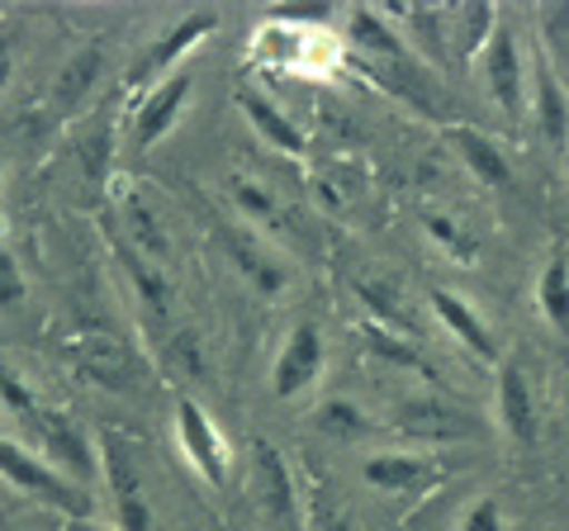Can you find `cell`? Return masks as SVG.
I'll return each mask as SVG.
<instances>
[{
	"mask_svg": "<svg viewBox=\"0 0 569 531\" xmlns=\"http://www.w3.org/2000/svg\"><path fill=\"white\" fill-rule=\"evenodd\" d=\"M186 100H190V77L186 72H171L167 81H157L152 91H142V100L133 104V152H148L157 148L162 138L176 129V119L186 114Z\"/></svg>",
	"mask_w": 569,
	"mask_h": 531,
	"instance_id": "9",
	"label": "cell"
},
{
	"mask_svg": "<svg viewBox=\"0 0 569 531\" xmlns=\"http://www.w3.org/2000/svg\"><path fill=\"white\" fill-rule=\"evenodd\" d=\"M100 72H104V48H100V43L77 48V52H71V58L58 67V81H52V110H58L62 119L77 114L81 104L96 96Z\"/></svg>",
	"mask_w": 569,
	"mask_h": 531,
	"instance_id": "15",
	"label": "cell"
},
{
	"mask_svg": "<svg viewBox=\"0 0 569 531\" xmlns=\"http://www.w3.org/2000/svg\"><path fill=\"white\" fill-rule=\"evenodd\" d=\"M62 531H110V527H100L96 518H67V527Z\"/></svg>",
	"mask_w": 569,
	"mask_h": 531,
	"instance_id": "33",
	"label": "cell"
},
{
	"mask_svg": "<svg viewBox=\"0 0 569 531\" xmlns=\"http://www.w3.org/2000/svg\"><path fill=\"white\" fill-rule=\"evenodd\" d=\"M238 110L247 114V123L266 138L271 148H280V152H305L309 148V138L295 129V119L280 110L276 100H266L261 91H238Z\"/></svg>",
	"mask_w": 569,
	"mask_h": 531,
	"instance_id": "17",
	"label": "cell"
},
{
	"mask_svg": "<svg viewBox=\"0 0 569 531\" xmlns=\"http://www.w3.org/2000/svg\"><path fill=\"white\" fill-rule=\"evenodd\" d=\"M479 72H485L489 96H493V104L508 119H522L527 114V62H522L518 33H512L503 20H498L493 39L485 43V52H479Z\"/></svg>",
	"mask_w": 569,
	"mask_h": 531,
	"instance_id": "6",
	"label": "cell"
},
{
	"mask_svg": "<svg viewBox=\"0 0 569 531\" xmlns=\"http://www.w3.org/2000/svg\"><path fill=\"white\" fill-rule=\"evenodd\" d=\"M460 531H503V512H498L493 499H475L460 518Z\"/></svg>",
	"mask_w": 569,
	"mask_h": 531,
	"instance_id": "31",
	"label": "cell"
},
{
	"mask_svg": "<svg viewBox=\"0 0 569 531\" xmlns=\"http://www.w3.org/2000/svg\"><path fill=\"white\" fill-rule=\"evenodd\" d=\"M537 29H541V58L550 62V72L569 86V0H546V6H537Z\"/></svg>",
	"mask_w": 569,
	"mask_h": 531,
	"instance_id": "21",
	"label": "cell"
},
{
	"mask_svg": "<svg viewBox=\"0 0 569 531\" xmlns=\"http://www.w3.org/2000/svg\"><path fill=\"white\" fill-rule=\"evenodd\" d=\"M0 171H6V162H0Z\"/></svg>",
	"mask_w": 569,
	"mask_h": 531,
	"instance_id": "34",
	"label": "cell"
},
{
	"mask_svg": "<svg viewBox=\"0 0 569 531\" xmlns=\"http://www.w3.org/2000/svg\"><path fill=\"white\" fill-rule=\"evenodd\" d=\"M361 480L380 493H422L441 480V470L413 451H376L361 465Z\"/></svg>",
	"mask_w": 569,
	"mask_h": 531,
	"instance_id": "13",
	"label": "cell"
},
{
	"mask_svg": "<svg viewBox=\"0 0 569 531\" xmlns=\"http://www.w3.org/2000/svg\"><path fill=\"white\" fill-rule=\"evenodd\" d=\"M351 43L366 52V58H380V62H395V58H408L403 39L395 33V24H389V14L380 10H351Z\"/></svg>",
	"mask_w": 569,
	"mask_h": 531,
	"instance_id": "20",
	"label": "cell"
},
{
	"mask_svg": "<svg viewBox=\"0 0 569 531\" xmlns=\"http://www.w3.org/2000/svg\"><path fill=\"white\" fill-rule=\"evenodd\" d=\"M24 428L33 432V441H39V455H43L58 474H67V480L81 484V489L96 484V474H100V451H96V441L86 437V428H81L77 418L39 409V413L24 422Z\"/></svg>",
	"mask_w": 569,
	"mask_h": 531,
	"instance_id": "3",
	"label": "cell"
},
{
	"mask_svg": "<svg viewBox=\"0 0 569 531\" xmlns=\"http://www.w3.org/2000/svg\"><path fill=\"white\" fill-rule=\"evenodd\" d=\"M527 114L537 119L541 138L556 152H569V86L550 72V62L537 52V62L527 67Z\"/></svg>",
	"mask_w": 569,
	"mask_h": 531,
	"instance_id": "10",
	"label": "cell"
},
{
	"mask_svg": "<svg viewBox=\"0 0 569 531\" xmlns=\"http://www.w3.org/2000/svg\"><path fill=\"white\" fill-rule=\"evenodd\" d=\"M493 413H498V428H503L512 441H522V447H531V441H537V394H531L527 370L498 365Z\"/></svg>",
	"mask_w": 569,
	"mask_h": 531,
	"instance_id": "12",
	"label": "cell"
},
{
	"mask_svg": "<svg viewBox=\"0 0 569 531\" xmlns=\"http://www.w3.org/2000/svg\"><path fill=\"white\" fill-rule=\"evenodd\" d=\"M447 143L456 148V157H460V162H466V167H470L485 186H493V190L512 186V167H508V157L498 152V143H493L489 133L470 129V123H451V129H447Z\"/></svg>",
	"mask_w": 569,
	"mask_h": 531,
	"instance_id": "16",
	"label": "cell"
},
{
	"mask_svg": "<svg viewBox=\"0 0 569 531\" xmlns=\"http://www.w3.org/2000/svg\"><path fill=\"white\" fill-rule=\"evenodd\" d=\"M14 77V43L0 39V91H6V81Z\"/></svg>",
	"mask_w": 569,
	"mask_h": 531,
	"instance_id": "32",
	"label": "cell"
},
{
	"mask_svg": "<svg viewBox=\"0 0 569 531\" xmlns=\"http://www.w3.org/2000/svg\"><path fill=\"white\" fill-rule=\"evenodd\" d=\"M399 418H403L408 432H418V437H427V441L470 437V418L460 413V409H451V403H441V399H413V403H403Z\"/></svg>",
	"mask_w": 569,
	"mask_h": 531,
	"instance_id": "18",
	"label": "cell"
},
{
	"mask_svg": "<svg viewBox=\"0 0 569 531\" xmlns=\"http://www.w3.org/2000/svg\"><path fill=\"white\" fill-rule=\"evenodd\" d=\"M427 233H432V242H441L451 257H475V242L460 233V223H451L447 214H427Z\"/></svg>",
	"mask_w": 569,
	"mask_h": 531,
	"instance_id": "29",
	"label": "cell"
},
{
	"mask_svg": "<svg viewBox=\"0 0 569 531\" xmlns=\"http://www.w3.org/2000/svg\"><path fill=\"white\" fill-rule=\"evenodd\" d=\"M252 493L261 499V508H266V518L271 522H280V527L299 522V499H295L290 465H284V455L261 437L252 441Z\"/></svg>",
	"mask_w": 569,
	"mask_h": 531,
	"instance_id": "11",
	"label": "cell"
},
{
	"mask_svg": "<svg viewBox=\"0 0 569 531\" xmlns=\"http://www.w3.org/2000/svg\"><path fill=\"white\" fill-rule=\"evenodd\" d=\"M123 228H129V238H133V252H142L148 261L162 266L171 257V238L162 233V214H157L138 190L123 200Z\"/></svg>",
	"mask_w": 569,
	"mask_h": 531,
	"instance_id": "19",
	"label": "cell"
},
{
	"mask_svg": "<svg viewBox=\"0 0 569 531\" xmlns=\"http://www.w3.org/2000/svg\"><path fill=\"white\" fill-rule=\"evenodd\" d=\"M67 361L81 380L104 384V389H133V380H138L133 351L123 338H114V332H77V338L67 342Z\"/></svg>",
	"mask_w": 569,
	"mask_h": 531,
	"instance_id": "7",
	"label": "cell"
},
{
	"mask_svg": "<svg viewBox=\"0 0 569 531\" xmlns=\"http://www.w3.org/2000/svg\"><path fill=\"white\" fill-rule=\"evenodd\" d=\"M318 428H323L328 437L356 441V437H366V432H370V422H366V413L356 409L351 399H328L323 409H318Z\"/></svg>",
	"mask_w": 569,
	"mask_h": 531,
	"instance_id": "26",
	"label": "cell"
},
{
	"mask_svg": "<svg viewBox=\"0 0 569 531\" xmlns=\"http://www.w3.org/2000/svg\"><path fill=\"white\" fill-rule=\"evenodd\" d=\"M228 247H233V257H238V266H242V275L252 280L261 294H280V290H284V266H280L276 257H266L252 238L228 233Z\"/></svg>",
	"mask_w": 569,
	"mask_h": 531,
	"instance_id": "24",
	"label": "cell"
},
{
	"mask_svg": "<svg viewBox=\"0 0 569 531\" xmlns=\"http://www.w3.org/2000/svg\"><path fill=\"white\" fill-rule=\"evenodd\" d=\"M119 261H123V271H129L133 290L142 294V304H152L157 313H167L171 299H176V290H171V280H167L162 266L148 261L142 252H133V247H123V242H119Z\"/></svg>",
	"mask_w": 569,
	"mask_h": 531,
	"instance_id": "23",
	"label": "cell"
},
{
	"mask_svg": "<svg viewBox=\"0 0 569 531\" xmlns=\"http://www.w3.org/2000/svg\"><path fill=\"white\" fill-rule=\"evenodd\" d=\"M0 480L10 489L29 493V499L48 503V508H62L67 518H91V493L81 484H71L67 474L52 470L39 451H29L24 441H14L6 432H0Z\"/></svg>",
	"mask_w": 569,
	"mask_h": 531,
	"instance_id": "1",
	"label": "cell"
},
{
	"mask_svg": "<svg viewBox=\"0 0 569 531\" xmlns=\"http://www.w3.org/2000/svg\"><path fill=\"white\" fill-rule=\"evenodd\" d=\"M233 200H238V209H242L247 219H261V223H266V219L276 214V200H271V194H266L257 181H238V186H233Z\"/></svg>",
	"mask_w": 569,
	"mask_h": 531,
	"instance_id": "30",
	"label": "cell"
},
{
	"mask_svg": "<svg viewBox=\"0 0 569 531\" xmlns=\"http://www.w3.org/2000/svg\"><path fill=\"white\" fill-rule=\"evenodd\" d=\"M361 338H366V351L370 357H380L389 365H403V370H427V361L413 351V342H403L399 332H389L380 323H361Z\"/></svg>",
	"mask_w": 569,
	"mask_h": 531,
	"instance_id": "25",
	"label": "cell"
},
{
	"mask_svg": "<svg viewBox=\"0 0 569 531\" xmlns=\"http://www.w3.org/2000/svg\"><path fill=\"white\" fill-rule=\"evenodd\" d=\"M24 294H29V285H24V275H20V261H14L6 247H0V313L20 309Z\"/></svg>",
	"mask_w": 569,
	"mask_h": 531,
	"instance_id": "28",
	"label": "cell"
},
{
	"mask_svg": "<svg viewBox=\"0 0 569 531\" xmlns=\"http://www.w3.org/2000/svg\"><path fill=\"white\" fill-rule=\"evenodd\" d=\"M176 447H181L186 465L200 474L204 484H213V489L228 484V474H233V455H228V441H223V432L213 428V418H209L190 394L176 399Z\"/></svg>",
	"mask_w": 569,
	"mask_h": 531,
	"instance_id": "5",
	"label": "cell"
},
{
	"mask_svg": "<svg viewBox=\"0 0 569 531\" xmlns=\"http://www.w3.org/2000/svg\"><path fill=\"white\" fill-rule=\"evenodd\" d=\"M96 451H100V480H104V489H110V499H114L119 531H157L152 503H148V493H142V470H138L133 441L119 437V432H100Z\"/></svg>",
	"mask_w": 569,
	"mask_h": 531,
	"instance_id": "2",
	"label": "cell"
},
{
	"mask_svg": "<svg viewBox=\"0 0 569 531\" xmlns=\"http://www.w3.org/2000/svg\"><path fill=\"white\" fill-rule=\"evenodd\" d=\"M537 309L560 338H569V261L560 252L546 261V271L537 280Z\"/></svg>",
	"mask_w": 569,
	"mask_h": 531,
	"instance_id": "22",
	"label": "cell"
},
{
	"mask_svg": "<svg viewBox=\"0 0 569 531\" xmlns=\"http://www.w3.org/2000/svg\"><path fill=\"white\" fill-rule=\"evenodd\" d=\"M323 365H328V347H323L318 323H295L290 338H284V347H280L276 365H271L276 399H299L318 375H323Z\"/></svg>",
	"mask_w": 569,
	"mask_h": 531,
	"instance_id": "8",
	"label": "cell"
},
{
	"mask_svg": "<svg viewBox=\"0 0 569 531\" xmlns=\"http://www.w3.org/2000/svg\"><path fill=\"white\" fill-rule=\"evenodd\" d=\"M0 403H6V409H10L14 418H24V422L43 409V403L33 399V389L24 384V375H14V370H10L6 361H0Z\"/></svg>",
	"mask_w": 569,
	"mask_h": 531,
	"instance_id": "27",
	"label": "cell"
},
{
	"mask_svg": "<svg viewBox=\"0 0 569 531\" xmlns=\"http://www.w3.org/2000/svg\"><path fill=\"white\" fill-rule=\"evenodd\" d=\"M427 304L437 309V318L451 328V338L460 342V347H470L479 361H489V365H498V342H493V332H489V323L475 313V304L470 299H460L456 290H447V285H437L432 294H427Z\"/></svg>",
	"mask_w": 569,
	"mask_h": 531,
	"instance_id": "14",
	"label": "cell"
},
{
	"mask_svg": "<svg viewBox=\"0 0 569 531\" xmlns=\"http://www.w3.org/2000/svg\"><path fill=\"white\" fill-rule=\"evenodd\" d=\"M219 29V10H190L171 29H162L157 39L138 52V62H129V86L133 91H152L157 81H167L171 72H181V58L200 48L209 33Z\"/></svg>",
	"mask_w": 569,
	"mask_h": 531,
	"instance_id": "4",
	"label": "cell"
}]
</instances>
